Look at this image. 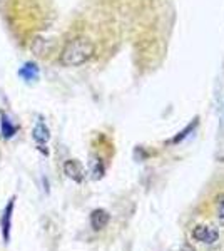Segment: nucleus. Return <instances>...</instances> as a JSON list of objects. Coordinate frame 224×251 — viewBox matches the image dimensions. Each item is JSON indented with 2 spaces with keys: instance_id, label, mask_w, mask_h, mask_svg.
<instances>
[{
  "instance_id": "obj_5",
  "label": "nucleus",
  "mask_w": 224,
  "mask_h": 251,
  "mask_svg": "<svg viewBox=\"0 0 224 251\" xmlns=\"http://www.w3.org/2000/svg\"><path fill=\"white\" fill-rule=\"evenodd\" d=\"M109 221H111V214L105 211V209H94L91 213V226L96 231L104 229L109 225Z\"/></svg>"
},
{
  "instance_id": "obj_7",
  "label": "nucleus",
  "mask_w": 224,
  "mask_h": 251,
  "mask_svg": "<svg viewBox=\"0 0 224 251\" xmlns=\"http://www.w3.org/2000/svg\"><path fill=\"white\" fill-rule=\"evenodd\" d=\"M52 44L44 37H34L30 42V52H34L35 55H47V52L50 50Z\"/></svg>"
},
{
  "instance_id": "obj_6",
  "label": "nucleus",
  "mask_w": 224,
  "mask_h": 251,
  "mask_svg": "<svg viewBox=\"0 0 224 251\" xmlns=\"http://www.w3.org/2000/svg\"><path fill=\"white\" fill-rule=\"evenodd\" d=\"M32 136H34L35 143H37L39 146H46L47 141L50 139V132H49V127L42 123V121H39V123L35 124L34 131H32Z\"/></svg>"
},
{
  "instance_id": "obj_4",
  "label": "nucleus",
  "mask_w": 224,
  "mask_h": 251,
  "mask_svg": "<svg viewBox=\"0 0 224 251\" xmlns=\"http://www.w3.org/2000/svg\"><path fill=\"white\" fill-rule=\"evenodd\" d=\"M64 173L69 179H72L74 183H82L84 181V168L79 161L75 159H69L64 163Z\"/></svg>"
},
{
  "instance_id": "obj_1",
  "label": "nucleus",
  "mask_w": 224,
  "mask_h": 251,
  "mask_svg": "<svg viewBox=\"0 0 224 251\" xmlns=\"http://www.w3.org/2000/svg\"><path fill=\"white\" fill-rule=\"evenodd\" d=\"M96 47L87 39H74L64 47L60 54V64L66 67H77L89 62L94 57Z\"/></svg>"
},
{
  "instance_id": "obj_10",
  "label": "nucleus",
  "mask_w": 224,
  "mask_h": 251,
  "mask_svg": "<svg viewBox=\"0 0 224 251\" xmlns=\"http://www.w3.org/2000/svg\"><path fill=\"white\" fill-rule=\"evenodd\" d=\"M218 218L224 221V198H221V201L218 203Z\"/></svg>"
},
{
  "instance_id": "obj_3",
  "label": "nucleus",
  "mask_w": 224,
  "mask_h": 251,
  "mask_svg": "<svg viewBox=\"0 0 224 251\" xmlns=\"http://www.w3.org/2000/svg\"><path fill=\"white\" fill-rule=\"evenodd\" d=\"M193 238L199 243H206V245H214L219 238V233L209 226H196L193 231Z\"/></svg>"
},
{
  "instance_id": "obj_8",
  "label": "nucleus",
  "mask_w": 224,
  "mask_h": 251,
  "mask_svg": "<svg viewBox=\"0 0 224 251\" xmlns=\"http://www.w3.org/2000/svg\"><path fill=\"white\" fill-rule=\"evenodd\" d=\"M15 132H17V127L10 123L5 112H2L0 114V134H2L3 139H10V137L15 136Z\"/></svg>"
},
{
  "instance_id": "obj_9",
  "label": "nucleus",
  "mask_w": 224,
  "mask_h": 251,
  "mask_svg": "<svg viewBox=\"0 0 224 251\" xmlns=\"http://www.w3.org/2000/svg\"><path fill=\"white\" fill-rule=\"evenodd\" d=\"M20 75L25 80H32L37 77V67H35V64H32V62L25 64V66L20 69Z\"/></svg>"
},
{
  "instance_id": "obj_2",
  "label": "nucleus",
  "mask_w": 224,
  "mask_h": 251,
  "mask_svg": "<svg viewBox=\"0 0 224 251\" xmlns=\"http://www.w3.org/2000/svg\"><path fill=\"white\" fill-rule=\"evenodd\" d=\"M14 208H15V196L10 198L7 206L3 208V213L0 216V228H2V236L3 241H10V231H12V216H14Z\"/></svg>"
}]
</instances>
